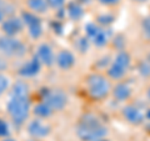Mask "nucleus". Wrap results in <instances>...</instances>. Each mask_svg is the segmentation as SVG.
<instances>
[{
    "instance_id": "11",
    "label": "nucleus",
    "mask_w": 150,
    "mask_h": 141,
    "mask_svg": "<svg viewBox=\"0 0 150 141\" xmlns=\"http://www.w3.org/2000/svg\"><path fill=\"white\" fill-rule=\"evenodd\" d=\"M43 65L40 64V61L36 59V56L34 54H31L29 56H26L24 60H21L20 64L16 68V76L19 79H24V80H30L38 78L43 71Z\"/></svg>"
},
{
    "instance_id": "9",
    "label": "nucleus",
    "mask_w": 150,
    "mask_h": 141,
    "mask_svg": "<svg viewBox=\"0 0 150 141\" xmlns=\"http://www.w3.org/2000/svg\"><path fill=\"white\" fill-rule=\"evenodd\" d=\"M28 139L33 140H49L54 133V125L51 120L39 119L31 116L24 126Z\"/></svg>"
},
{
    "instance_id": "31",
    "label": "nucleus",
    "mask_w": 150,
    "mask_h": 141,
    "mask_svg": "<svg viewBox=\"0 0 150 141\" xmlns=\"http://www.w3.org/2000/svg\"><path fill=\"white\" fill-rule=\"evenodd\" d=\"M144 95H145V99H146V101L150 104V85L145 89V92H144Z\"/></svg>"
},
{
    "instance_id": "7",
    "label": "nucleus",
    "mask_w": 150,
    "mask_h": 141,
    "mask_svg": "<svg viewBox=\"0 0 150 141\" xmlns=\"http://www.w3.org/2000/svg\"><path fill=\"white\" fill-rule=\"evenodd\" d=\"M83 34L90 40L91 45L96 49H104L110 45V41L114 35V31L111 27H104L95 21H88L84 25Z\"/></svg>"
},
{
    "instance_id": "20",
    "label": "nucleus",
    "mask_w": 150,
    "mask_h": 141,
    "mask_svg": "<svg viewBox=\"0 0 150 141\" xmlns=\"http://www.w3.org/2000/svg\"><path fill=\"white\" fill-rule=\"evenodd\" d=\"M94 21L104 27H111L112 24L116 21V15L115 13L111 11V9H106L105 11H101L98 14L95 19H94Z\"/></svg>"
},
{
    "instance_id": "4",
    "label": "nucleus",
    "mask_w": 150,
    "mask_h": 141,
    "mask_svg": "<svg viewBox=\"0 0 150 141\" xmlns=\"http://www.w3.org/2000/svg\"><path fill=\"white\" fill-rule=\"evenodd\" d=\"M134 66V58L128 49L114 51L109 66L106 68L105 74L112 82L120 81L128 78L129 73Z\"/></svg>"
},
{
    "instance_id": "12",
    "label": "nucleus",
    "mask_w": 150,
    "mask_h": 141,
    "mask_svg": "<svg viewBox=\"0 0 150 141\" xmlns=\"http://www.w3.org/2000/svg\"><path fill=\"white\" fill-rule=\"evenodd\" d=\"M78 65V54L73 49L60 48L55 54V69L60 73L68 74L76 68Z\"/></svg>"
},
{
    "instance_id": "17",
    "label": "nucleus",
    "mask_w": 150,
    "mask_h": 141,
    "mask_svg": "<svg viewBox=\"0 0 150 141\" xmlns=\"http://www.w3.org/2000/svg\"><path fill=\"white\" fill-rule=\"evenodd\" d=\"M24 6L28 11L36 14L41 18L48 15L50 11V8L46 3V0H24Z\"/></svg>"
},
{
    "instance_id": "36",
    "label": "nucleus",
    "mask_w": 150,
    "mask_h": 141,
    "mask_svg": "<svg viewBox=\"0 0 150 141\" xmlns=\"http://www.w3.org/2000/svg\"><path fill=\"white\" fill-rule=\"evenodd\" d=\"M96 141H110V140L108 139V137H105V139H101V140H96Z\"/></svg>"
},
{
    "instance_id": "10",
    "label": "nucleus",
    "mask_w": 150,
    "mask_h": 141,
    "mask_svg": "<svg viewBox=\"0 0 150 141\" xmlns=\"http://www.w3.org/2000/svg\"><path fill=\"white\" fill-rule=\"evenodd\" d=\"M120 116L130 126L140 128L145 124V107L133 101L125 102L120 107Z\"/></svg>"
},
{
    "instance_id": "14",
    "label": "nucleus",
    "mask_w": 150,
    "mask_h": 141,
    "mask_svg": "<svg viewBox=\"0 0 150 141\" xmlns=\"http://www.w3.org/2000/svg\"><path fill=\"white\" fill-rule=\"evenodd\" d=\"M0 34L19 37L25 34V26L19 13L6 16L0 24Z\"/></svg>"
},
{
    "instance_id": "16",
    "label": "nucleus",
    "mask_w": 150,
    "mask_h": 141,
    "mask_svg": "<svg viewBox=\"0 0 150 141\" xmlns=\"http://www.w3.org/2000/svg\"><path fill=\"white\" fill-rule=\"evenodd\" d=\"M65 19L71 23H80L86 15L85 5L75 1V0H69L64 8Z\"/></svg>"
},
{
    "instance_id": "26",
    "label": "nucleus",
    "mask_w": 150,
    "mask_h": 141,
    "mask_svg": "<svg viewBox=\"0 0 150 141\" xmlns=\"http://www.w3.org/2000/svg\"><path fill=\"white\" fill-rule=\"evenodd\" d=\"M11 124L10 121L8 120V117L0 116V139L8 137V136L11 135Z\"/></svg>"
},
{
    "instance_id": "19",
    "label": "nucleus",
    "mask_w": 150,
    "mask_h": 141,
    "mask_svg": "<svg viewBox=\"0 0 150 141\" xmlns=\"http://www.w3.org/2000/svg\"><path fill=\"white\" fill-rule=\"evenodd\" d=\"M91 48L93 45L90 43V40L84 34H79L78 36H75V39L73 41V50L78 55H86Z\"/></svg>"
},
{
    "instance_id": "21",
    "label": "nucleus",
    "mask_w": 150,
    "mask_h": 141,
    "mask_svg": "<svg viewBox=\"0 0 150 141\" xmlns=\"http://www.w3.org/2000/svg\"><path fill=\"white\" fill-rule=\"evenodd\" d=\"M135 71L142 79H150V56H144L134 63Z\"/></svg>"
},
{
    "instance_id": "8",
    "label": "nucleus",
    "mask_w": 150,
    "mask_h": 141,
    "mask_svg": "<svg viewBox=\"0 0 150 141\" xmlns=\"http://www.w3.org/2000/svg\"><path fill=\"white\" fill-rule=\"evenodd\" d=\"M18 13L20 15L23 23H24L25 35L28 39L31 41H35V43L43 40V37L45 35V30H46L43 18L36 15V14L28 11L26 9H21Z\"/></svg>"
},
{
    "instance_id": "2",
    "label": "nucleus",
    "mask_w": 150,
    "mask_h": 141,
    "mask_svg": "<svg viewBox=\"0 0 150 141\" xmlns=\"http://www.w3.org/2000/svg\"><path fill=\"white\" fill-rule=\"evenodd\" d=\"M74 134L79 141H96L108 137L109 128L96 112H84L74 126Z\"/></svg>"
},
{
    "instance_id": "34",
    "label": "nucleus",
    "mask_w": 150,
    "mask_h": 141,
    "mask_svg": "<svg viewBox=\"0 0 150 141\" xmlns=\"http://www.w3.org/2000/svg\"><path fill=\"white\" fill-rule=\"evenodd\" d=\"M133 1L137 4H145V3H148L149 0H133Z\"/></svg>"
},
{
    "instance_id": "27",
    "label": "nucleus",
    "mask_w": 150,
    "mask_h": 141,
    "mask_svg": "<svg viewBox=\"0 0 150 141\" xmlns=\"http://www.w3.org/2000/svg\"><path fill=\"white\" fill-rule=\"evenodd\" d=\"M68 1L69 0H46V3H48L50 8V11H55V13L64 9Z\"/></svg>"
},
{
    "instance_id": "33",
    "label": "nucleus",
    "mask_w": 150,
    "mask_h": 141,
    "mask_svg": "<svg viewBox=\"0 0 150 141\" xmlns=\"http://www.w3.org/2000/svg\"><path fill=\"white\" fill-rule=\"evenodd\" d=\"M75 1L80 3V4H83V5H88V4H90L93 0H75Z\"/></svg>"
},
{
    "instance_id": "35",
    "label": "nucleus",
    "mask_w": 150,
    "mask_h": 141,
    "mask_svg": "<svg viewBox=\"0 0 150 141\" xmlns=\"http://www.w3.org/2000/svg\"><path fill=\"white\" fill-rule=\"evenodd\" d=\"M26 141H43V140H33V139H28ZM44 141H48V140H44Z\"/></svg>"
},
{
    "instance_id": "29",
    "label": "nucleus",
    "mask_w": 150,
    "mask_h": 141,
    "mask_svg": "<svg viewBox=\"0 0 150 141\" xmlns=\"http://www.w3.org/2000/svg\"><path fill=\"white\" fill-rule=\"evenodd\" d=\"M13 66V61L6 59L5 56L0 55V73H9Z\"/></svg>"
},
{
    "instance_id": "6",
    "label": "nucleus",
    "mask_w": 150,
    "mask_h": 141,
    "mask_svg": "<svg viewBox=\"0 0 150 141\" xmlns=\"http://www.w3.org/2000/svg\"><path fill=\"white\" fill-rule=\"evenodd\" d=\"M39 100L45 102L55 114L65 111L70 104V96L68 91L60 86H46L41 89Z\"/></svg>"
},
{
    "instance_id": "22",
    "label": "nucleus",
    "mask_w": 150,
    "mask_h": 141,
    "mask_svg": "<svg viewBox=\"0 0 150 141\" xmlns=\"http://www.w3.org/2000/svg\"><path fill=\"white\" fill-rule=\"evenodd\" d=\"M13 82V76L9 73H0V99H3L9 94Z\"/></svg>"
},
{
    "instance_id": "28",
    "label": "nucleus",
    "mask_w": 150,
    "mask_h": 141,
    "mask_svg": "<svg viewBox=\"0 0 150 141\" xmlns=\"http://www.w3.org/2000/svg\"><path fill=\"white\" fill-rule=\"evenodd\" d=\"M95 1L99 4L100 6L105 8V9H111V10L116 9L121 4V0H95Z\"/></svg>"
},
{
    "instance_id": "24",
    "label": "nucleus",
    "mask_w": 150,
    "mask_h": 141,
    "mask_svg": "<svg viewBox=\"0 0 150 141\" xmlns=\"http://www.w3.org/2000/svg\"><path fill=\"white\" fill-rule=\"evenodd\" d=\"M16 14V6L9 0H0V24L9 15Z\"/></svg>"
},
{
    "instance_id": "1",
    "label": "nucleus",
    "mask_w": 150,
    "mask_h": 141,
    "mask_svg": "<svg viewBox=\"0 0 150 141\" xmlns=\"http://www.w3.org/2000/svg\"><path fill=\"white\" fill-rule=\"evenodd\" d=\"M5 102L6 117L13 128L23 129L31 117L33 100H31V86L29 80L16 79L8 94Z\"/></svg>"
},
{
    "instance_id": "30",
    "label": "nucleus",
    "mask_w": 150,
    "mask_h": 141,
    "mask_svg": "<svg viewBox=\"0 0 150 141\" xmlns=\"http://www.w3.org/2000/svg\"><path fill=\"white\" fill-rule=\"evenodd\" d=\"M145 123H150V106L145 107Z\"/></svg>"
},
{
    "instance_id": "5",
    "label": "nucleus",
    "mask_w": 150,
    "mask_h": 141,
    "mask_svg": "<svg viewBox=\"0 0 150 141\" xmlns=\"http://www.w3.org/2000/svg\"><path fill=\"white\" fill-rule=\"evenodd\" d=\"M0 55L10 61H21L29 56V45L23 36L14 37L0 34Z\"/></svg>"
},
{
    "instance_id": "15",
    "label": "nucleus",
    "mask_w": 150,
    "mask_h": 141,
    "mask_svg": "<svg viewBox=\"0 0 150 141\" xmlns=\"http://www.w3.org/2000/svg\"><path fill=\"white\" fill-rule=\"evenodd\" d=\"M133 96H134V87L129 80L124 79V80H120V81H116L112 84L110 97L115 102L123 105L125 102L131 101Z\"/></svg>"
},
{
    "instance_id": "23",
    "label": "nucleus",
    "mask_w": 150,
    "mask_h": 141,
    "mask_svg": "<svg viewBox=\"0 0 150 141\" xmlns=\"http://www.w3.org/2000/svg\"><path fill=\"white\" fill-rule=\"evenodd\" d=\"M140 37L144 43H150V15L144 16L139 24Z\"/></svg>"
},
{
    "instance_id": "13",
    "label": "nucleus",
    "mask_w": 150,
    "mask_h": 141,
    "mask_svg": "<svg viewBox=\"0 0 150 141\" xmlns=\"http://www.w3.org/2000/svg\"><path fill=\"white\" fill-rule=\"evenodd\" d=\"M34 54L36 56V59L40 61V64L43 65L44 69H54L55 66V54L56 49L54 48V45L48 40H40L36 43Z\"/></svg>"
},
{
    "instance_id": "32",
    "label": "nucleus",
    "mask_w": 150,
    "mask_h": 141,
    "mask_svg": "<svg viewBox=\"0 0 150 141\" xmlns=\"http://www.w3.org/2000/svg\"><path fill=\"white\" fill-rule=\"evenodd\" d=\"M0 141H19V140H18V139H15V137H13V136L10 135V136H8V137L0 139Z\"/></svg>"
},
{
    "instance_id": "25",
    "label": "nucleus",
    "mask_w": 150,
    "mask_h": 141,
    "mask_svg": "<svg viewBox=\"0 0 150 141\" xmlns=\"http://www.w3.org/2000/svg\"><path fill=\"white\" fill-rule=\"evenodd\" d=\"M126 36L123 34H114L112 35V39L110 41V45L112 46L114 51H118V50H124V49H128L126 48Z\"/></svg>"
},
{
    "instance_id": "18",
    "label": "nucleus",
    "mask_w": 150,
    "mask_h": 141,
    "mask_svg": "<svg viewBox=\"0 0 150 141\" xmlns=\"http://www.w3.org/2000/svg\"><path fill=\"white\" fill-rule=\"evenodd\" d=\"M56 114L50 109V107L43 102L41 100H38L36 102H33V109H31V116L39 117V119L51 120Z\"/></svg>"
},
{
    "instance_id": "3",
    "label": "nucleus",
    "mask_w": 150,
    "mask_h": 141,
    "mask_svg": "<svg viewBox=\"0 0 150 141\" xmlns=\"http://www.w3.org/2000/svg\"><path fill=\"white\" fill-rule=\"evenodd\" d=\"M112 84L114 82L108 78L104 71H98V70H93L83 78L84 91L91 101L95 102L105 101L110 97Z\"/></svg>"
}]
</instances>
